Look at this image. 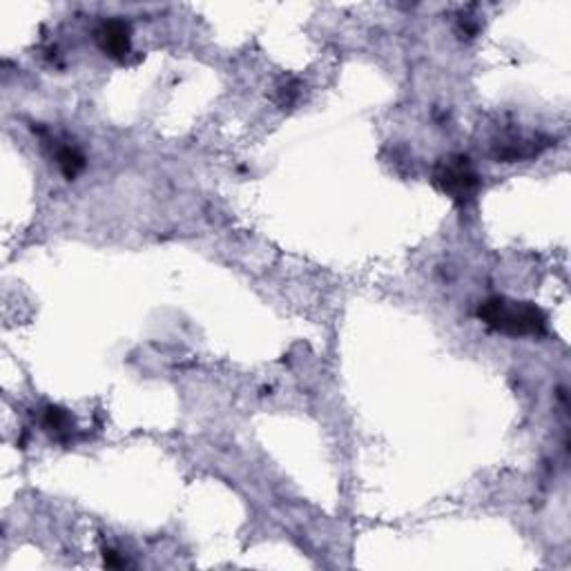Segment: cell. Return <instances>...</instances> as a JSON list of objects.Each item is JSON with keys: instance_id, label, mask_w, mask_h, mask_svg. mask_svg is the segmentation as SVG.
<instances>
[{"instance_id": "1", "label": "cell", "mask_w": 571, "mask_h": 571, "mask_svg": "<svg viewBox=\"0 0 571 571\" xmlns=\"http://www.w3.org/2000/svg\"><path fill=\"white\" fill-rule=\"evenodd\" d=\"M478 317L491 330L509 338H540L547 333V315L531 302L489 297L478 308Z\"/></svg>"}, {"instance_id": "2", "label": "cell", "mask_w": 571, "mask_h": 571, "mask_svg": "<svg viewBox=\"0 0 571 571\" xmlns=\"http://www.w3.org/2000/svg\"><path fill=\"white\" fill-rule=\"evenodd\" d=\"M433 183L455 204H467L480 188V177L469 156L449 154L442 156L433 168Z\"/></svg>"}, {"instance_id": "3", "label": "cell", "mask_w": 571, "mask_h": 571, "mask_svg": "<svg viewBox=\"0 0 571 571\" xmlns=\"http://www.w3.org/2000/svg\"><path fill=\"white\" fill-rule=\"evenodd\" d=\"M94 40L101 52L112 61H126L132 49L130 25L121 18H108L94 31Z\"/></svg>"}, {"instance_id": "4", "label": "cell", "mask_w": 571, "mask_h": 571, "mask_svg": "<svg viewBox=\"0 0 571 571\" xmlns=\"http://www.w3.org/2000/svg\"><path fill=\"white\" fill-rule=\"evenodd\" d=\"M547 143H540L533 136H524L523 132H511V135L500 136L494 143V156L502 163H515V161L531 159L540 154V150Z\"/></svg>"}, {"instance_id": "5", "label": "cell", "mask_w": 571, "mask_h": 571, "mask_svg": "<svg viewBox=\"0 0 571 571\" xmlns=\"http://www.w3.org/2000/svg\"><path fill=\"white\" fill-rule=\"evenodd\" d=\"M43 428L54 437V440L66 442L70 440L74 433V420L66 408L49 404L43 411Z\"/></svg>"}, {"instance_id": "6", "label": "cell", "mask_w": 571, "mask_h": 571, "mask_svg": "<svg viewBox=\"0 0 571 571\" xmlns=\"http://www.w3.org/2000/svg\"><path fill=\"white\" fill-rule=\"evenodd\" d=\"M54 161H57L58 170L70 181L76 179L83 172V168H85V154L76 145H72V143H57V147H54Z\"/></svg>"}, {"instance_id": "7", "label": "cell", "mask_w": 571, "mask_h": 571, "mask_svg": "<svg viewBox=\"0 0 571 571\" xmlns=\"http://www.w3.org/2000/svg\"><path fill=\"white\" fill-rule=\"evenodd\" d=\"M299 83L297 81H290L286 83V85H282L277 90V103L282 105V108H290V105L294 103V101L299 99Z\"/></svg>"}, {"instance_id": "8", "label": "cell", "mask_w": 571, "mask_h": 571, "mask_svg": "<svg viewBox=\"0 0 571 571\" xmlns=\"http://www.w3.org/2000/svg\"><path fill=\"white\" fill-rule=\"evenodd\" d=\"M103 560H105V565H108V567H114V569L127 567V560L123 558V556L119 554V551H114V549H105Z\"/></svg>"}]
</instances>
